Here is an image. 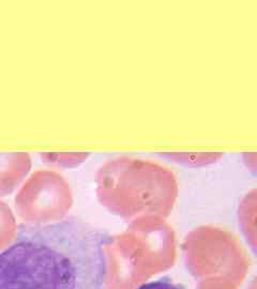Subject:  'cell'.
<instances>
[{
    "instance_id": "cell-3",
    "label": "cell",
    "mask_w": 257,
    "mask_h": 289,
    "mask_svg": "<svg viewBox=\"0 0 257 289\" xmlns=\"http://www.w3.org/2000/svg\"><path fill=\"white\" fill-rule=\"evenodd\" d=\"M72 193L66 179L54 170H37L14 198L17 214L31 225L59 222L72 207Z\"/></svg>"
},
{
    "instance_id": "cell-6",
    "label": "cell",
    "mask_w": 257,
    "mask_h": 289,
    "mask_svg": "<svg viewBox=\"0 0 257 289\" xmlns=\"http://www.w3.org/2000/svg\"><path fill=\"white\" fill-rule=\"evenodd\" d=\"M221 153H166L163 156L170 158L176 162L181 163H195V164H207L213 162L221 156Z\"/></svg>"
},
{
    "instance_id": "cell-4",
    "label": "cell",
    "mask_w": 257,
    "mask_h": 289,
    "mask_svg": "<svg viewBox=\"0 0 257 289\" xmlns=\"http://www.w3.org/2000/svg\"><path fill=\"white\" fill-rule=\"evenodd\" d=\"M31 168L28 152H0V197L10 195L19 185Z\"/></svg>"
},
{
    "instance_id": "cell-5",
    "label": "cell",
    "mask_w": 257,
    "mask_h": 289,
    "mask_svg": "<svg viewBox=\"0 0 257 289\" xmlns=\"http://www.w3.org/2000/svg\"><path fill=\"white\" fill-rule=\"evenodd\" d=\"M18 226L9 204L0 200V252H2L14 241Z\"/></svg>"
},
{
    "instance_id": "cell-7",
    "label": "cell",
    "mask_w": 257,
    "mask_h": 289,
    "mask_svg": "<svg viewBox=\"0 0 257 289\" xmlns=\"http://www.w3.org/2000/svg\"><path fill=\"white\" fill-rule=\"evenodd\" d=\"M44 158H47V161L50 163H57L59 165L66 164V166H70L71 163L76 164L77 161L82 162L85 158H87V154L84 153H45L43 154Z\"/></svg>"
},
{
    "instance_id": "cell-1",
    "label": "cell",
    "mask_w": 257,
    "mask_h": 289,
    "mask_svg": "<svg viewBox=\"0 0 257 289\" xmlns=\"http://www.w3.org/2000/svg\"><path fill=\"white\" fill-rule=\"evenodd\" d=\"M113 240L72 217L21 225L0 252V289H106Z\"/></svg>"
},
{
    "instance_id": "cell-2",
    "label": "cell",
    "mask_w": 257,
    "mask_h": 289,
    "mask_svg": "<svg viewBox=\"0 0 257 289\" xmlns=\"http://www.w3.org/2000/svg\"><path fill=\"white\" fill-rule=\"evenodd\" d=\"M97 183L102 204L123 217L147 213L167 215L177 195L172 170L129 156L111 159L102 165Z\"/></svg>"
},
{
    "instance_id": "cell-8",
    "label": "cell",
    "mask_w": 257,
    "mask_h": 289,
    "mask_svg": "<svg viewBox=\"0 0 257 289\" xmlns=\"http://www.w3.org/2000/svg\"><path fill=\"white\" fill-rule=\"evenodd\" d=\"M137 289H186L183 285L176 283L168 276H163L156 281L145 283Z\"/></svg>"
}]
</instances>
